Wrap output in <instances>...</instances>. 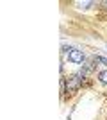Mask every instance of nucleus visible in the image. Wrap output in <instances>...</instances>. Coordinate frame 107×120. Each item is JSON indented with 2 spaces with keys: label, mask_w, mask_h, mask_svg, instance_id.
Returning a JSON list of instances; mask_svg holds the SVG:
<instances>
[{
  "label": "nucleus",
  "mask_w": 107,
  "mask_h": 120,
  "mask_svg": "<svg viewBox=\"0 0 107 120\" xmlns=\"http://www.w3.org/2000/svg\"><path fill=\"white\" fill-rule=\"evenodd\" d=\"M82 79H84V75L80 74H75V75H71L70 79H68V91H77L79 88L82 86Z\"/></svg>",
  "instance_id": "nucleus-1"
},
{
  "label": "nucleus",
  "mask_w": 107,
  "mask_h": 120,
  "mask_svg": "<svg viewBox=\"0 0 107 120\" xmlns=\"http://www.w3.org/2000/svg\"><path fill=\"white\" fill-rule=\"evenodd\" d=\"M68 59L71 61V63H82L84 61V54H82V50H71L70 54H68Z\"/></svg>",
  "instance_id": "nucleus-2"
},
{
  "label": "nucleus",
  "mask_w": 107,
  "mask_h": 120,
  "mask_svg": "<svg viewBox=\"0 0 107 120\" xmlns=\"http://www.w3.org/2000/svg\"><path fill=\"white\" fill-rule=\"evenodd\" d=\"M95 61H97V63H102V65H107V59L102 57V56H95Z\"/></svg>",
  "instance_id": "nucleus-4"
},
{
  "label": "nucleus",
  "mask_w": 107,
  "mask_h": 120,
  "mask_svg": "<svg viewBox=\"0 0 107 120\" xmlns=\"http://www.w3.org/2000/svg\"><path fill=\"white\" fill-rule=\"evenodd\" d=\"M98 79H100V82L107 84V70H102V72H100V74H98Z\"/></svg>",
  "instance_id": "nucleus-3"
}]
</instances>
